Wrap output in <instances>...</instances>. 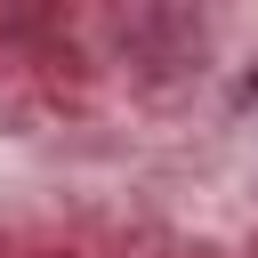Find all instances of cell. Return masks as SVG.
<instances>
[]
</instances>
